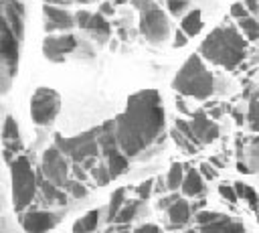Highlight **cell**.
Listing matches in <instances>:
<instances>
[{"label": "cell", "mask_w": 259, "mask_h": 233, "mask_svg": "<svg viewBox=\"0 0 259 233\" xmlns=\"http://www.w3.org/2000/svg\"><path fill=\"white\" fill-rule=\"evenodd\" d=\"M59 221V215L51 213V211H30L26 215H22L20 223L26 231H47L53 229Z\"/></svg>", "instance_id": "cell-12"}, {"label": "cell", "mask_w": 259, "mask_h": 233, "mask_svg": "<svg viewBox=\"0 0 259 233\" xmlns=\"http://www.w3.org/2000/svg\"><path fill=\"white\" fill-rule=\"evenodd\" d=\"M176 130H178L182 136H186V138H188L196 148L200 146V144L196 142V138H194V134H192V130H190V126H188V122H184V120H176Z\"/></svg>", "instance_id": "cell-31"}, {"label": "cell", "mask_w": 259, "mask_h": 233, "mask_svg": "<svg viewBox=\"0 0 259 233\" xmlns=\"http://www.w3.org/2000/svg\"><path fill=\"white\" fill-rule=\"evenodd\" d=\"M63 190H69L75 199H81V197H85V195H87V188H85L83 184H79L77 180H67V184L63 186Z\"/></svg>", "instance_id": "cell-30"}, {"label": "cell", "mask_w": 259, "mask_h": 233, "mask_svg": "<svg viewBox=\"0 0 259 233\" xmlns=\"http://www.w3.org/2000/svg\"><path fill=\"white\" fill-rule=\"evenodd\" d=\"M40 172H42V176L47 180H51L53 184H57L61 188L67 184V180H69V164L65 160V154L57 146H51V148L45 150Z\"/></svg>", "instance_id": "cell-8"}, {"label": "cell", "mask_w": 259, "mask_h": 233, "mask_svg": "<svg viewBox=\"0 0 259 233\" xmlns=\"http://www.w3.org/2000/svg\"><path fill=\"white\" fill-rule=\"evenodd\" d=\"M42 14H45V30L47 32H53V30H67L75 24V18L71 12L67 10H61V8H55L51 4H45L42 6Z\"/></svg>", "instance_id": "cell-11"}, {"label": "cell", "mask_w": 259, "mask_h": 233, "mask_svg": "<svg viewBox=\"0 0 259 233\" xmlns=\"http://www.w3.org/2000/svg\"><path fill=\"white\" fill-rule=\"evenodd\" d=\"M243 6L247 8V12H251V14H257V0H243Z\"/></svg>", "instance_id": "cell-39"}, {"label": "cell", "mask_w": 259, "mask_h": 233, "mask_svg": "<svg viewBox=\"0 0 259 233\" xmlns=\"http://www.w3.org/2000/svg\"><path fill=\"white\" fill-rule=\"evenodd\" d=\"M91 170H93V178L97 180L99 186H103V184H107V182L111 180V178H109V172H107V168H105V164H97V166H93Z\"/></svg>", "instance_id": "cell-29"}, {"label": "cell", "mask_w": 259, "mask_h": 233, "mask_svg": "<svg viewBox=\"0 0 259 233\" xmlns=\"http://www.w3.org/2000/svg\"><path fill=\"white\" fill-rule=\"evenodd\" d=\"M176 199H178V195H172V197H166V199H162V201L158 203V207H160V209H166V207H168V205H170L172 201H176Z\"/></svg>", "instance_id": "cell-41"}, {"label": "cell", "mask_w": 259, "mask_h": 233, "mask_svg": "<svg viewBox=\"0 0 259 233\" xmlns=\"http://www.w3.org/2000/svg\"><path fill=\"white\" fill-rule=\"evenodd\" d=\"M188 126H190L192 134H194V138H196V142L200 146L202 144H210L219 136V126L212 120H208V115L202 109H198V111L192 113V120L188 122Z\"/></svg>", "instance_id": "cell-10"}, {"label": "cell", "mask_w": 259, "mask_h": 233, "mask_svg": "<svg viewBox=\"0 0 259 233\" xmlns=\"http://www.w3.org/2000/svg\"><path fill=\"white\" fill-rule=\"evenodd\" d=\"M138 209H140V201H132L130 205H121L119 207V211L115 213V217H113V221L115 223H121V225H127L136 215H138Z\"/></svg>", "instance_id": "cell-24"}, {"label": "cell", "mask_w": 259, "mask_h": 233, "mask_svg": "<svg viewBox=\"0 0 259 233\" xmlns=\"http://www.w3.org/2000/svg\"><path fill=\"white\" fill-rule=\"evenodd\" d=\"M152 184H154V180H152V178H148V180H144V182H140V184H138L136 192H138L140 201H146V199L150 197V192H152Z\"/></svg>", "instance_id": "cell-34"}, {"label": "cell", "mask_w": 259, "mask_h": 233, "mask_svg": "<svg viewBox=\"0 0 259 233\" xmlns=\"http://www.w3.org/2000/svg\"><path fill=\"white\" fill-rule=\"evenodd\" d=\"M140 32L154 45L164 43L170 34V22L166 18V14L156 6L150 4L146 8L140 10Z\"/></svg>", "instance_id": "cell-7"}, {"label": "cell", "mask_w": 259, "mask_h": 233, "mask_svg": "<svg viewBox=\"0 0 259 233\" xmlns=\"http://www.w3.org/2000/svg\"><path fill=\"white\" fill-rule=\"evenodd\" d=\"M99 12H101L103 16H109V14H113V6H111L109 2H103L101 8H99Z\"/></svg>", "instance_id": "cell-40"}, {"label": "cell", "mask_w": 259, "mask_h": 233, "mask_svg": "<svg viewBox=\"0 0 259 233\" xmlns=\"http://www.w3.org/2000/svg\"><path fill=\"white\" fill-rule=\"evenodd\" d=\"M219 195H221L225 201H229V203H237V195H235L233 184H227V182L219 184Z\"/></svg>", "instance_id": "cell-32"}, {"label": "cell", "mask_w": 259, "mask_h": 233, "mask_svg": "<svg viewBox=\"0 0 259 233\" xmlns=\"http://www.w3.org/2000/svg\"><path fill=\"white\" fill-rule=\"evenodd\" d=\"M69 2H79V4H85V2H89V0H69Z\"/></svg>", "instance_id": "cell-44"}, {"label": "cell", "mask_w": 259, "mask_h": 233, "mask_svg": "<svg viewBox=\"0 0 259 233\" xmlns=\"http://www.w3.org/2000/svg\"><path fill=\"white\" fill-rule=\"evenodd\" d=\"M198 229L200 231H233V233H243L245 231L243 223H237V221H233L231 217H227L223 213H219L212 221H208L204 225H198Z\"/></svg>", "instance_id": "cell-13"}, {"label": "cell", "mask_w": 259, "mask_h": 233, "mask_svg": "<svg viewBox=\"0 0 259 233\" xmlns=\"http://www.w3.org/2000/svg\"><path fill=\"white\" fill-rule=\"evenodd\" d=\"M170 136H172V140L176 142V146H178V148H182L184 152H188V154H194V152H196V146H194V144H192V142H190L186 136H182V134H180L176 128L170 132Z\"/></svg>", "instance_id": "cell-28"}, {"label": "cell", "mask_w": 259, "mask_h": 233, "mask_svg": "<svg viewBox=\"0 0 259 233\" xmlns=\"http://www.w3.org/2000/svg\"><path fill=\"white\" fill-rule=\"evenodd\" d=\"M2 142L6 144V152H10L12 148H18L20 146V138H18V126L14 122L12 115H6V122H4V128H2Z\"/></svg>", "instance_id": "cell-18"}, {"label": "cell", "mask_w": 259, "mask_h": 233, "mask_svg": "<svg viewBox=\"0 0 259 233\" xmlns=\"http://www.w3.org/2000/svg\"><path fill=\"white\" fill-rule=\"evenodd\" d=\"M6 6V16H8V20H10V30L14 32V36L18 38L20 34H22V6L18 4V2H14V0H6L4 2Z\"/></svg>", "instance_id": "cell-17"}, {"label": "cell", "mask_w": 259, "mask_h": 233, "mask_svg": "<svg viewBox=\"0 0 259 233\" xmlns=\"http://www.w3.org/2000/svg\"><path fill=\"white\" fill-rule=\"evenodd\" d=\"M55 146L69 156L73 162L81 164L87 158H95L99 152V144H97V128L83 132L79 136L73 138H63V136H55Z\"/></svg>", "instance_id": "cell-5"}, {"label": "cell", "mask_w": 259, "mask_h": 233, "mask_svg": "<svg viewBox=\"0 0 259 233\" xmlns=\"http://www.w3.org/2000/svg\"><path fill=\"white\" fill-rule=\"evenodd\" d=\"M247 53V41L233 26H217L198 47V55H202L212 65L235 69Z\"/></svg>", "instance_id": "cell-2"}, {"label": "cell", "mask_w": 259, "mask_h": 233, "mask_svg": "<svg viewBox=\"0 0 259 233\" xmlns=\"http://www.w3.org/2000/svg\"><path fill=\"white\" fill-rule=\"evenodd\" d=\"M81 28L89 30L95 36H107L111 32V26H109V22L105 20V16L101 12H95V14L89 12V16H87V20H85V24Z\"/></svg>", "instance_id": "cell-16"}, {"label": "cell", "mask_w": 259, "mask_h": 233, "mask_svg": "<svg viewBox=\"0 0 259 233\" xmlns=\"http://www.w3.org/2000/svg\"><path fill=\"white\" fill-rule=\"evenodd\" d=\"M45 4H59V6H67L69 0H45Z\"/></svg>", "instance_id": "cell-43"}, {"label": "cell", "mask_w": 259, "mask_h": 233, "mask_svg": "<svg viewBox=\"0 0 259 233\" xmlns=\"http://www.w3.org/2000/svg\"><path fill=\"white\" fill-rule=\"evenodd\" d=\"M97 223H99V209H93V211H89L85 217H81L73 225V231L75 233H79V231H93L97 227Z\"/></svg>", "instance_id": "cell-22"}, {"label": "cell", "mask_w": 259, "mask_h": 233, "mask_svg": "<svg viewBox=\"0 0 259 233\" xmlns=\"http://www.w3.org/2000/svg\"><path fill=\"white\" fill-rule=\"evenodd\" d=\"M182 174H184V166L180 162H174L170 166V172H168V178H166V186L170 190H176L180 186V180H182Z\"/></svg>", "instance_id": "cell-26"}, {"label": "cell", "mask_w": 259, "mask_h": 233, "mask_svg": "<svg viewBox=\"0 0 259 233\" xmlns=\"http://www.w3.org/2000/svg\"><path fill=\"white\" fill-rule=\"evenodd\" d=\"M166 211H168V217H170L172 227H184L188 223V219H190V205L186 201H182V199L172 201L166 207Z\"/></svg>", "instance_id": "cell-14"}, {"label": "cell", "mask_w": 259, "mask_h": 233, "mask_svg": "<svg viewBox=\"0 0 259 233\" xmlns=\"http://www.w3.org/2000/svg\"><path fill=\"white\" fill-rule=\"evenodd\" d=\"M40 190H42V197H45L49 203H53V205H65V203H67L65 190H63L61 186L53 184V182L47 180V178L40 180Z\"/></svg>", "instance_id": "cell-20"}, {"label": "cell", "mask_w": 259, "mask_h": 233, "mask_svg": "<svg viewBox=\"0 0 259 233\" xmlns=\"http://www.w3.org/2000/svg\"><path fill=\"white\" fill-rule=\"evenodd\" d=\"M127 0H115V4H125Z\"/></svg>", "instance_id": "cell-45"}, {"label": "cell", "mask_w": 259, "mask_h": 233, "mask_svg": "<svg viewBox=\"0 0 259 233\" xmlns=\"http://www.w3.org/2000/svg\"><path fill=\"white\" fill-rule=\"evenodd\" d=\"M186 36H196L202 30V14L198 8L190 10L184 18H182V28H180Z\"/></svg>", "instance_id": "cell-19"}, {"label": "cell", "mask_w": 259, "mask_h": 233, "mask_svg": "<svg viewBox=\"0 0 259 233\" xmlns=\"http://www.w3.org/2000/svg\"><path fill=\"white\" fill-rule=\"evenodd\" d=\"M136 231H140V233H142V231H160V227H158V225H140Z\"/></svg>", "instance_id": "cell-42"}, {"label": "cell", "mask_w": 259, "mask_h": 233, "mask_svg": "<svg viewBox=\"0 0 259 233\" xmlns=\"http://www.w3.org/2000/svg\"><path fill=\"white\" fill-rule=\"evenodd\" d=\"M123 199H125V188L113 190V195H111V199H109V207H107V219H109V221H113L115 213H117L119 207L123 205Z\"/></svg>", "instance_id": "cell-27"}, {"label": "cell", "mask_w": 259, "mask_h": 233, "mask_svg": "<svg viewBox=\"0 0 259 233\" xmlns=\"http://www.w3.org/2000/svg\"><path fill=\"white\" fill-rule=\"evenodd\" d=\"M77 47V38L73 34H61V36H47L42 41V55L47 61L61 63L67 53H71Z\"/></svg>", "instance_id": "cell-9"}, {"label": "cell", "mask_w": 259, "mask_h": 233, "mask_svg": "<svg viewBox=\"0 0 259 233\" xmlns=\"http://www.w3.org/2000/svg\"><path fill=\"white\" fill-rule=\"evenodd\" d=\"M186 43H188L186 34H184L182 30H176V36H174V47H184Z\"/></svg>", "instance_id": "cell-38"}, {"label": "cell", "mask_w": 259, "mask_h": 233, "mask_svg": "<svg viewBox=\"0 0 259 233\" xmlns=\"http://www.w3.org/2000/svg\"><path fill=\"white\" fill-rule=\"evenodd\" d=\"M172 87L182 95L196 97V99H206L214 91V77L204 67V63L198 55H190L184 61V65L180 67V71L176 73V77L172 81Z\"/></svg>", "instance_id": "cell-3"}, {"label": "cell", "mask_w": 259, "mask_h": 233, "mask_svg": "<svg viewBox=\"0 0 259 233\" xmlns=\"http://www.w3.org/2000/svg\"><path fill=\"white\" fill-rule=\"evenodd\" d=\"M164 130V109L156 89H142L127 97L125 109L113 120L117 148L136 156L148 148Z\"/></svg>", "instance_id": "cell-1"}, {"label": "cell", "mask_w": 259, "mask_h": 233, "mask_svg": "<svg viewBox=\"0 0 259 233\" xmlns=\"http://www.w3.org/2000/svg\"><path fill=\"white\" fill-rule=\"evenodd\" d=\"M61 107V97L55 89L38 87L30 97V115L36 126H49L57 118Z\"/></svg>", "instance_id": "cell-6"}, {"label": "cell", "mask_w": 259, "mask_h": 233, "mask_svg": "<svg viewBox=\"0 0 259 233\" xmlns=\"http://www.w3.org/2000/svg\"><path fill=\"white\" fill-rule=\"evenodd\" d=\"M186 4H188V0H168V10H170L174 16H178V14L186 8Z\"/></svg>", "instance_id": "cell-35"}, {"label": "cell", "mask_w": 259, "mask_h": 233, "mask_svg": "<svg viewBox=\"0 0 259 233\" xmlns=\"http://www.w3.org/2000/svg\"><path fill=\"white\" fill-rule=\"evenodd\" d=\"M249 126L253 132L257 130V95H253L249 101Z\"/></svg>", "instance_id": "cell-33"}, {"label": "cell", "mask_w": 259, "mask_h": 233, "mask_svg": "<svg viewBox=\"0 0 259 233\" xmlns=\"http://www.w3.org/2000/svg\"><path fill=\"white\" fill-rule=\"evenodd\" d=\"M180 188H182V195L186 197H194V195H200L202 188H204V180H202V174L196 170V168H190L186 174H182V180H180Z\"/></svg>", "instance_id": "cell-15"}, {"label": "cell", "mask_w": 259, "mask_h": 233, "mask_svg": "<svg viewBox=\"0 0 259 233\" xmlns=\"http://www.w3.org/2000/svg\"><path fill=\"white\" fill-rule=\"evenodd\" d=\"M10 178H12V201L16 211H24L34 192H36V174L26 156H18L10 164Z\"/></svg>", "instance_id": "cell-4"}, {"label": "cell", "mask_w": 259, "mask_h": 233, "mask_svg": "<svg viewBox=\"0 0 259 233\" xmlns=\"http://www.w3.org/2000/svg\"><path fill=\"white\" fill-rule=\"evenodd\" d=\"M107 172H109V178H117L121 176L125 170H127V156L121 154V152H113L107 156V164H105Z\"/></svg>", "instance_id": "cell-21"}, {"label": "cell", "mask_w": 259, "mask_h": 233, "mask_svg": "<svg viewBox=\"0 0 259 233\" xmlns=\"http://www.w3.org/2000/svg\"><path fill=\"white\" fill-rule=\"evenodd\" d=\"M198 172H202L206 178H217V170H214L210 164H206V162L200 164V170H198Z\"/></svg>", "instance_id": "cell-37"}, {"label": "cell", "mask_w": 259, "mask_h": 233, "mask_svg": "<svg viewBox=\"0 0 259 233\" xmlns=\"http://www.w3.org/2000/svg\"><path fill=\"white\" fill-rule=\"evenodd\" d=\"M239 20V26L241 30L247 34L249 41H255L257 34H259V22L253 18V16H243V18H237Z\"/></svg>", "instance_id": "cell-25"}, {"label": "cell", "mask_w": 259, "mask_h": 233, "mask_svg": "<svg viewBox=\"0 0 259 233\" xmlns=\"http://www.w3.org/2000/svg\"><path fill=\"white\" fill-rule=\"evenodd\" d=\"M233 188H235V195L237 199L241 197L243 201L249 203V207L255 211L257 209V195H255V188L249 186V184H243V182H233Z\"/></svg>", "instance_id": "cell-23"}, {"label": "cell", "mask_w": 259, "mask_h": 233, "mask_svg": "<svg viewBox=\"0 0 259 233\" xmlns=\"http://www.w3.org/2000/svg\"><path fill=\"white\" fill-rule=\"evenodd\" d=\"M231 16H233V18H243V16H247V8H245L241 2H235V4L231 6Z\"/></svg>", "instance_id": "cell-36"}, {"label": "cell", "mask_w": 259, "mask_h": 233, "mask_svg": "<svg viewBox=\"0 0 259 233\" xmlns=\"http://www.w3.org/2000/svg\"><path fill=\"white\" fill-rule=\"evenodd\" d=\"M0 20H2V6H0Z\"/></svg>", "instance_id": "cell-46"}]
</instances>
